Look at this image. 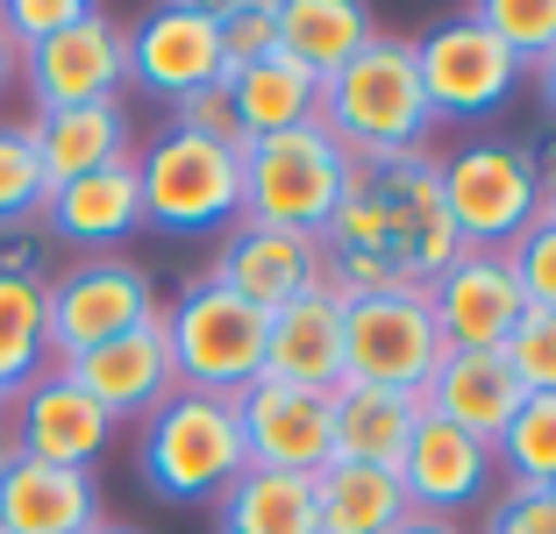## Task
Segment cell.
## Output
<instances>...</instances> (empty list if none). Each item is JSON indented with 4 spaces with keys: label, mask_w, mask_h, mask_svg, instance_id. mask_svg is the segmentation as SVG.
<instances>
[{
    "label": "cell",
    "mask_w": 556,
    "mask_h": 534,
    "mask_svg": "<svg viewBox=\"0 0 556 534\" xmlns=\"http://www.w3.org/2000/svg\"><path fill=\"white\" fill-rule=\"evenodd\" d=\"M442 157L414 150V157L357 164L350 171L343 207L328 214L321 243V285L336 300H378V292H428L450 264H457V228L442 214Z\"/></svg>",
    "instance_id": "6da1fadb"
},
{
    "label": "cell",
    "mask_w": 556,
    "mask_h": 534,
    "mask_svg": "<svg viewBox=\"0 0 556 534\" xmlns=\"http://www.w3.org/2000/svg\"><path fill=\"white\" fill-rule=\"evenodd\" d=\"M350 164H386V157H414L435 129L421 93V72H414V43L400 36H371V43L350 58L336 79H321V107H314Z\"/></svg>",
    "instance_id": "7a4b0ae2"
},
{
    "label": "cell",
    "mask_w": 556,
    "mask_h": 534,
    "mask_svg": "<svg viewBox=\"0 0 556 534\" xmlns=\"http://www.w3.org/2000/svg\"><path fill=\"white\" fill-rule=\"evenodd\" d=\"M143 485L172 506H207L250 470L243 449V421H236V399H214V392H172L143 421V449H136Z\"/></svg>",
    "instance_id": "3957f363"
},
{
    "label": "cell",
    "mask_w": 556,
    "mask_h": 534,
    "mask_svg": "<svg viewBox=\"0 0 556 534\" xmlns=\"http://www.w3.org/2000/svg\"><path fill=\"white\" fill-rule=\"evenodd\" d=\"M136 186H143V228L164 236H207L243 221V150L214 136L164 122L136 157Z\"/></svg>",
    "instance_id": "277c9868"
},
{
    "label": "cell",
    "mask_w": 556,
    "mask_h": 534,
    "mask_svg": "<svg viewBox=\"0 0 556 534\" xmlns=\"http://www.w3.org/2000/svg\"><path fill=\"white\" fill-rule=\"evenodd\" d=\"M442 214L464 250H514L542 214V164L514 136H478L435 164Z\"/></svg>",
    "instance_id": "5b68a950"
},
{
    "label": "cell",
    "mask_w": 556,
    "mask_h": 534,
    "mask_svg": "<svg viewBox=\"0 0 556 534\" xmlns=\"http://www.w3.org/2000/svg\"><path fill=\"white\" fill-rule=\"evenodd\" d=\"M350 171L357 164L343 157V143L321 122H300L286 136L243 143V221L321 236L328 214L343 207V193H350Z\"/></svg>",
    "instance_id": "8992f818"
},
{
    "label": "cell",
    "mask_w": 556,
    "mask_h": 534,
    "mask_svg": "<svg viewBox=\"0 0 556 534\" xmlns=\"http://www.w3.org/2000/svg\"><path fill=\"white\" fill-rule=\"evenodd\" d=\"M164 349L179 392H214V399H243L264 378V314L236 300L229 285L193 278L164 314Z\"/></svg>",
    "instance_id": "52a82bcc"
},
{
    "label": "cell",
    "mask_w": 556,
    "mask_h": 534,
    "mask_svg": "<svg viewBox=\"0 0 556 534\" xmlns=\"http://www.w3.org/2000/svg\"><path fill=\"white\" fill-rule=\"evenodd\" d=\"M442 356H450V342H442L435 314H428V292L343 300V385L421 399Z\"/></svg>",
    "instance_id": "ba28073f"
},
{
    "label": "cell",
    "mask_w": 556,
    "mask_h": 534,
    "mask_svg": "<svg viewBox=\"0 0 556 534\" xmlns=\"http://www.w3.org/2000/svg\"><path fill=\"white\" fill-rule=\"evenodd\" d=\"M43 307H50V364H72V356L164 314L150 271L129 257H79L72 271H58L43 285Z\"/></svg>",
    "instance_id": "9c48e42d"
},
{
    "label": "cell",
    "mask_w": 556,
    "mask_h": 534,
    "mask_svg": "<svg viewBox=\"0 0 556 534\" xmlns=\"http://www.w3.org/2000/svg\"><path fill=\"white\" fill-rule=\"evenodd\" d=\"M414 72H421V93L435 122H478V114L507 107L514 86H521V65L507 58V43L485 36L471 15L435 22L428 36H414Z\"/></svg>",
    "instance_id": "30bf717a"
},
{
    "label": "cell",
    "mask_w": 556,
    "mask_h": 534,
    "mask_svg": "<svg viewBox=\"0 0 556 534\" xmlns=\"http://www.w3.org/2000/svg\"><path fill=\"white\" fill-rule=\"evenodd\" d=\"M22 86H29L36 114L122 100V86H129V29H122L115 15L86 8L72 29H58L50 43L22 50Z\"/></svg>",
    "instance_id": "8fae6325"
},
{
    "label": "cell",
    "mask_w": 556,
    "mask_h": 534,
    "mask_svg": "<svg viewBox=\"0 0 556 534\" xmlns=\"http://www.w3.org/2000/svg\"><path fill=\"white\" fill-rule=\"evenodd\" d=\"M236 421H243L250 470L314 478V470L336 463V392H300V385L257 378V385L236 399Z\"/></svg>",
    "instance_id": "7c38bea8"
},
{
    "label": "cell",
    "mask_w": 556,
    "mask_h": 534,
    "mask_svg": "<svg viewBox=\"0 0 556 534\" xmlns=\"http://www.w3.org/2000/svg\"><path fill=\"white\" fill-rule=\"evenodd\" d=\"M8 442H15V456H36V463L93 470V456L115 442V421L72 385L65 364H50L8 399Z\"/></svg>",
    "instance_id": "4fadbf2b"
},
{
    "label": "cell",
    "mask_w": 556,
    "mask_h": 534,
    "mask_svg": "<svg viewBox=\"0 0 556 534\" xmlns=\"http://www.w3.org/2000/svg\"><path fill=\"white\" fill-rule=\"evenodd\" d=\"M129 79L143 93H157L164 107L200 86H222V29H214V8L200 0H172V8H150L129 29Z\"/></svg>",
    "instance_id": "5bb4252c"
},
{
    "label": "cell",
    "mask_w": 556,
    "mask_h": 534,
    "mask_svg": "<svg viewBox=\"0 0 556 534\" xmlns=\"http://www.w3.org/2000/svg\"><path fill=\"white\" fill-rule=\"evenodd\" d=\"M428 314L450 349H507L514 321L528 314L507 250H457V264L428 285Z\"/></svg>",
    "instance_id": "9a60e30c"
},
{
    "label": "cell",
    "mask_w": 556,
    "mask_h": 534,
    "mask_svg": "<svg viewBox=\"0 0 556 534\" xmlns=\"http://www.w3.org/2000/svg\"><path fill=\"white\" fill-rule=\"evenodd\" d=\"M65 371L115 428L122 421H150V414L179 392L172 349H164V314L143 321V328H129V335H115V342H100V349H86V356H72Z\"/></svg>",
    "instance_id": "2e32d148"
},
{
    "label": "cell",
    "mask_w": 556,
    "mask_h": 534,
    "mask_svg": "<svg viewBox=\"0 0 556 534\" xmlns=\"http://www.w3.org/2000/svg\"><path fill=\"white\" fill-rule=\"evenodd\" d=\"M43 236L50 243L79 250V257H122L136 228H143V186H136V157L108 164V171H86L72 186H50L43 200Z\"/></svg>",
    "instance_id": "e0dca14e"
},
{
    "label": "cell",
    "mask_w": 556,
    "mask_h": 534,
    "mask_svg": "<svg viewBox=\"0 0 556 534\" xmlns=\"http://www.w3.org/2000/svg\"><path fill=\"white\" fill-rule=\"evenodd\" d=\"M207 278L229 285L236 300H250L257 314H278L286 300H300V292L321 285V243H314V236H293V228L236 221Z\"/></svg>",
    "instance_id": "ac0fdd59"
},
{
    "label": "cell",
    "mask_w": 556,
    "mask_h": 534,
    "mask_svg": "<svg viewBox=\"0 0 556 534\" xmlns=\"http://www.w3.org/2000/svg\"><path fill=\"white\" fill-rule=\"evenodd\" d=\"M492 449L471 435H457L450 421H435V414H421V428H414L407 456H400V492H407L414 513H442V520H457L471 513L478 499L492 492Z\"/></svg>",
    "instance_id": "d6986e66"
},
{
    "label": "cell",
    "mask_w": 556,
    "mask_h": 534,
    "mask_svg": "<svg viewBox=\"0 0 556 534\" xmlns=\"http://www.w3.org/2000/svg\"><path fill=\"white\" fill-rule=\"evenodd\" d=\"M264 378L271 385H300V392L343 385V300L328 285L264 314Z\"/></svg>",
    "instance_id": "ffe728a7"
},
{
    "label": "cell",
    "mask_w": 556,
    "mask_h": 534,
    "mask_svg": "<svg viewBox=\"0 0 556 534\" xmlns=\"http://www.w3.org/2000/svg\"><path fill=\"white\" fill-rule=\"evenodd\" d=\"M521 378L507 371V356L500 349H450L435 364V378H428V392H421V414H435V421H450L457 435H471V442H500L507 435V421L521 414Z\"/></svg>",
    "instance_id": "44dd1931"
},
{
    "label": "cell",
    "mask_w": 556,
    "mask_h": 534,
    "mask_svg": "<svg viewBox=\"0 0 556 534\" xmlns=\"http://www.w3.org/2000/svg\"><path fill=\"white\" fill-rule=\"evenodd\" d=\"M100 527V485L93 470L8 456L0 463V534H86Z\"/></svg>",
    "instance_id": "7402d4cb"
},
{
    "label": "cell",
    "mask_w": 556,
    "mask_h": 534,
    "mask_svg": "<svg viewBox=\"0 0 556 534\" xmlns=\"http://www.w3.org/2000/svg\"><path fill=\"white\" fill-rule=\"evenodd\" d=\"M29 143H36V164H43L50 186H72V178L108 171V164L129 157V107L122 100H93V107L29 114Z\"/></svg>",
    "instance_id": "603a6c76"
},
{
    "label": "cell",
    "mask_w": 556,
    "mask_h": 534,
    "mask_svg": "<svg viewBox=\"0 0 556 534\" xmlns=\"http://www.w3.org/2000/svg\"><path fill=\"white\" fill-rule=\"evenodd\" d=\"M371 36L378 29L357 0H278V58L307 79H336Z\"/></svg>",
    "instance_id": "cb8c5ba5"
},
{
    "label": "cell",
    "mask_w": 556,
    "mask_h": 534,
    "mask_svg": "<svg viewBox=\"0 0 556 534\" xmlns=\"http://www.w3.org/2000/svg\"><path fill=\"white\" fill-rule=\"evenodd\" d=\"M229 107H236V143H264V136H286L300 122H314L321 107V79H307L286 58H257V65L229 72Z\"/></svg>",
    "instance_id": "d4e9b609"
},
{
    "label": "cell",
    "mask_w": 556,
    "mask_h": 534,
    "mask_svg": "<svg viewBox=\"0 0 556 534\" xmlns=\"http://www.w3.org/2000/svg\"><path fill=\"white\" fill-rule=\"evenodd\" d=\"M407 513L414 506L393 470H371V463L314 470V520H321V534H393Z\"/></svg>",
    "instance_id": "484cf974"
},
{
    "label": "cell",
    "mask_w": 556,
    "mask_h": 534,
    "mask_svg": "<svg viewBox=\"0 0 556 534\" xmlns=\"http://www.w3.org/2000/svg\"><path fill=\"white\" fill-rule=\"evenodd\" d=\"M414 428H421V399L400 392H357L336 385V463H371V470H400Z\"/></svg>",
    "instance_id": "4316f807"
},
{
    "label": "cell",
    "mask_w": 556,
    "mask_h": 534,
    "mask_svg": "<svg viewBox=\"0 0 556 534\" xmlns=\"http://www.w3.org/2000/svg\"><path fill=\"white\" fill-rule=\"evenodd\" d=\"M214 534H321V520H314V478L243 470L214 499Z\"/></svg>",
    "instance_id": "83f0119b"
},
{
    "label": "cell",
    "mask_w": 556,
    "mask_h": 534,
    "mask_svg": "<svg viewBox=\"0 0 556 534\" xmlns=\"http://www.w3.org/2000/svg\"><path fill=\"white\" fill-rule=\"evenodd\" d=\"M50 278H0V392H22L36 371H50Z\"/></svg>",
    "instance_id": "f1b7e54d"
},
{
    "label": "cell",
    "mask_w": 556,
    "mask_h": 534,
    "mask_svg": "<svg viewBox=\"0 0 556 534\" xmlns=\"http://www.w3.org/2000/svg\"><path fill=\"white\" fill-rule=\"evenodd\" d=\"M492 463L507 470L514 485L556 492V392H528L521 414L507 421V435L492 442Z\"/></svg>",
    "instance_id": "f546056e"
},
{
    "label": "cell",
    "mask_w": 556,
    "mask_h": 534,
    "mask_svg": "<svg viewBox=\"0 0 556 534\" xmlns=\"http://www.w3.org/2000/svg\"><path fill=\"white\" fill-rule=\"evenodd\" d=\"M471 22L485 36H500L521 72L549 65V50H556V0H478Z\"/></svg>",
    "instance_id": "4dcf8cb0"
},
{
    "label": "cell",
    "mask_w": 556,
    "mask_h": 534,
    "mask_svg": "<svg viewBox=\"0 0 556 534\" xmlns=\"http://www.w3.org/2000/svg\"><path fill=\"white\" fill-rule=\"evenodd\" d=\"M50 200V178L36 164L29 122H0V228H29Z\"/></svg>",
    "instance_id": "1f68e13d"
},
{
    "label": "cell",
    "mask_w": 556,
    "mask_h": 534,
    "mask_svg": "<svg viewBox=\"0 0 556 534\" xmlns=\"http://www.w3.org/2000/svg\"><path fill=\"white\" fill-rule=\"evenodd\" d=\"M214 29H222V72L278 58V0H222Z\"/></svg>",
    "instance_id": "d6a6232c"
},
{
    "label": "cell",
    "mask_w": 556,
    "mask_h": 534,
    "mask_svg": "<svg viewBox=\"0 0 556 534\" xmlns=\"http://www.w3.org/2000/svg\"><path fill=\"white\" fill-rule=\"evenodd\" d=\"M500 356L521 378V392H556V307H528Z\"/></svg>",
    "instance_id": "836d02e7"
},
{
    "label": "cell",
    "mask_w": 556,
    "mask_h": 534,
    "mask_svg": "<svg viewBox=\"0 0 556 534\" xmlns=\"http://www.w3.org/2000/svg\"><path fill=\"white\" fill-rule=\"evenodd\" d=\"M507 264H514V285H521L528 307H556V221L549 214H535V228L507 250Z\"/></svg>",
    "instance_id": "e575fe53"
},
{
    "label": "cell",
    "mask_w": 556,
    "mask_h": 534,
    "mask_svg": "<svg viewBox=\"0 0 556 534\" xmlns=\"http://www.w3.org/2000/svg\"><path fill=\"white\" fill-rule=\"evenodd\" d=\"M79 15H86V0H0V36L15 50H36L58 29H72Z\"/></svg>",
    "instance_id": "d590c367"
},
{
    "label": "cell",
    "mask_w": 556,
    "mask_h": 534,
    "mask_svg": "<svg viewBox=\"0 0 556 534\" xmlns=\"http://www.w3.org/2000/svg\"><path fill=\"white\" fill-rule=\"evenodd\" d=\"M485 534H556V492H535V485H507L500 506H492Z\"/></svg>",
    "instance_id": "8d00e7d4"
},
{
    "label": "cell",
    "mask_w": 556,
    "mask_h": 534,
    "mask_svg": "<svg viewBox=\"0 0 556 534\" xmlns=\"http://www.w3.org/2000/svg\"><path fill=\"white\" fill-rule=\"evenodd\" d=\"M172 129H193L214 136V143H236V107H229V86H200V93L172 100ZM243 150V143H236Z\"/></svg>",
    "instance_id": "74e56055"
},
{
    "label": "cell",
    "mask_w": 556,
    "mask_h": 534,
    "mask_svg": "<svg viewBox=\"0 0 556 534\" xmlns=\"http://www.w3.org/2000/svg\"><path fill=\"white\" fill-rule=\"evenodd\" d=\"M0 278H50L43 228H0Z\"/></svg>",
    "instance_id": "f35d334b"
},
{
    "label": "cell",
    "mask_w": 556,
    "mask_h": 534,
    "mask_svg": "<svg viewBox=\"0 0 556 534\" xmlns=\"http://www.w3.org/2000/svg\"><path fill=\"white\" fill-rule=\"evenodd\" d=\"M393 534H464V527H457V520H442V513H407Z\"/></svg>",
    "instance_id": "ab89813d"
},
{
    "label": "cell",
    "mask_w": 556,
    "mask_h": 534,
    "mask_svg": "<svg viewBox=\"0 0 556 534\" xmlns=\"http://www.w3.org/2000/svg\"><path fill=\"white\" fill-rule=\"evenodd\" d=\"M535 164H542V214H549V221H556V143L542 150Z\"/></svg>",
    "instance_id": "60d3db41"
},
{
    "label": "cell",
    "mask_w": 556,
    "mask_h": 534,
    "mask_svg": "<svg viewBox=\"0 0 556 534\" xmlns=\"http://www.w3.org/2000/svg\"><path fill=\"white\" fill-rule=\"evenodd\" d=\"M15 79H22V50L8 43V36H0V93H8V86H15Z\"/></svg>",
    "instance_id": "b9f144b4"
},
{
    "label": "cell",
    "mask_w": 556,
    "mask_h": 534,
    "mask_svg": "<svg viewBox=\"0 0 556 534\" xmlns=\"http://www.w3.org/2000/svg\"><path fill=\"white\" fill-rule=\"evenodd\" d=\"M542 107L556 114V50H549V65H542Z\"/></svg>",
    "instance_id": "7bdbcfd3"
},
{
    "label": "cell",
    "mask_w": 556,
    "mask_h": 534,
    "mask_svg": "<svg viewBox=\"0 0 556 534\" xmlns=\"http://www.w3.org/2000/svg\"><path fill=\"white\" fill-rule=\"evenodd\" d=\"M86 534H143V527H122V520H100V527H86Z\"/></svg>",
    "instance_id": "ee69618b"
},
{
    "label": "cell",
    "mask_w": 556,
    "mask_h": 534,
    "mask_svg": "<svg viewBox=\"0 0 556 534\" xmlns=\"http://www.w3.org/2000/svg\"><path fill=\"white\" fill-rule=\"evenodd\" d=\"M8 456H15V442H8V435H0V463H8Z\"/></svg>",
    "instance_id": "f6af8a7d"
},
{
    "label": "cell",
    "mask_w": 556,
    "mask_h": 534,
    "mask_svg": "<svg viewBox=\"0 0 556 534\" xmlns=\"http://www.w3.org/2000/svg\"><path fill=\"white\" fill-rule=\"evenodd\" d=\"M8 399H15V392H0V421H8Z\"/></svg>",
    "instance_id": "bcb514c9"
}]
</instances>
